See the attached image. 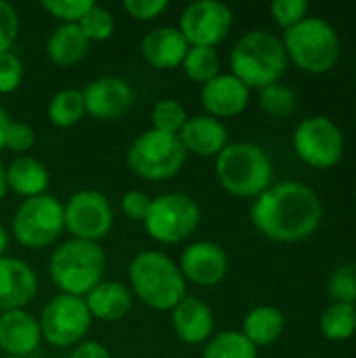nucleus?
<instances>
[{
    "instance_id": "nucleus-15",
    "label": "nucleus",
    "mask_w": 356,
    "mask_h": 358,
    "mask_svg": "<svg viewBox=\"0 0 356 358\" xmlns=\"http://www.w3.org/2000/svg\"><path fill=\"white\" fill-rule=\"evenodd\" d=\"M84 107L97 120H118L132 105V86L118 76H103L92 80L84 90Z\"/></svg>"
},
{
    "instance_id": "nucleus-38",
    "label": "nucleus",
    "mask_w": 356,
    "mask_h": 358,
    "mask_svg": "<svg viewBox=\"0 0 356 358\" xmlns=\"http://www.w3.org/2000/svg\"><path fill=\"white\" fill-rule=\"evenodd\" d=\"M36 145V132L25 122H8L4 134V147L15 153H25Z\"/></svg>"
},
{
    "instance_id": "nucleus-37",
    "label": "nucleus",
    "mask_w": 356,
    "mask_h": 358,
    "mask_svg": "<svg viewBox=\"0 0 356 358\" xmlns=\"http://www.w3.org/2000/svg\"><path fill=\"white\" fill-rule=\"evenodd\" d=\"M19 36V15L15 6L0 0V52H8Z\"/></svg>"
},
{
    "instance_id": "nucleus-18",
    "label": "nucleus",
    "mask_w": 356,
    "mask_h": 358,
    "mask_svg": "<svg viewBox=\"0 0 356 358\" xmlns=\"http://www.w3.org/2000/svg\"><path fill=\"white\" fill-rule=\"evenodd\" d=\"M42 342L38 319L27 310L0 313V350L4 357L27 358Z\"/></svg>"
},
{
    "instance_id": "nucleus-20",
    "label": "nucleus",
    "mask_w": 356,
    "mask_h": 358,
    "mask_svg": "<svg viewBox=\"0 0 356 358\" xmlns=\"http://www.w3.org/2000/svg\"><path fill=\"white\" fill-rule=\"evenodd\" d=\"M172 325L180 342L189 346L204 344L214 334V315L197 296H185L172 310Z\"/></svg>"
},
{
    "instance_id": "nucleus-3",
    "label": "nucleus",
    "mask_w": 356,
    "mask_h": 358,
    "mask_svg": "<svg viewBox=\"0 0 356 358\" xmlns=\"http://www.w3.org/2000/svg\"><path fill=\"white\" fill-rule=\"evenodd\" d=\"M231 73L250 90L277 84L287 67V52L283 42L264 29L250 31L237 40L231 50Z\"/></svg>"
},
{
    "instance_id": "nucleus-13",
    "label": "nucleus",
    "mask_w": 356,
    "mask_h": 358,
    "mask_svg": "<svg viewBox=\"0 0 356 358\" xmlns=\"http://www.w3.org/2000/svg\"><path fill=\"white\" fill-rule=\"evenodd\" d=\"M233 25V10L220 0H195L187 4L180 15L178 31L185 36L189 46L220 44Z\"/></svg>"
},
{
    "instance_id": "nucleus-9",
    "label": "nucleus",
    "mask_w": 356,
    "mask_h": 358,
    "mask_svg": "<svg viewBox=\"0 0 356 358\" xmlns=\"http://www.w3.org/2000/svg\"><path fill=\"white\" fill-rule=\"evenodd\" d=\"M65 231L63 203L52 195L23 199L13 216L15 239L31 250L52 245Z\"/></svg>"
},
{
    "instance_id": "nucleus-43",
    "label": "nucleus",
    "mask_w": 356,
    "mask_h": 358,
    "mask_svg": "<svg viewBox=\"0 0 356 358\" xmlns=\"http://www.w3.org/2000/svg\"><path fill=\"white\" fill-rule=\"evenodd\" d=\"M6 191H8V185H6V168L0 162V199L6 195Z\"/></svg>"
},
{
    "instance_id": "nucleus-4",
    "label": "nucleus",
    "mask_w": 356,
    "mask_h": 358,
    "mask_svg": "<svg viewBox=\"0 0 356 358\" xmlns=\"http://www.w3.org/2000/svg\"><path fill=\"white\" fill-rule=\"evenodd\" d=\"M105 264V252L99 243L69 239L52 252L48 275L61 294L82 298L103 281Z\"/></svg>"
},
{
    "instance_id": "nucleus-42",
    "label": "nucleus",
    "mask_w": 356,
    "mask_h": 358,
    "mask_svg": "<svg viewBox=\"0 0 356 358\" xmlns=\"http://www.w3.org/2000/svg\"><path fill=\"white\" fill-rule=\"evenodd\" d=\"M8 113H6V109L0 105V149L4 147V134H6V128H8Z\"/></svg>"
},
{
    "instance_id": "nucleus-35",
    "label": "nucleus",
    "mask_w": 356,
    "mask_h": 358,
    "mask_svg": "<svg viewBox=\"0 0 356 358\" xmlns=\"http://www.w3.org/2000/svg\"><path fill=\"white\" fill-rule=\"evenodd\" d=\"M271 13L277 25H281L283 29H290L306 17L308 2L306 0H275L271 4Z\"/></svg>"
},
{
    "instance_id": "nucleus-30",
    "label": "nucleus",
    "mask_w": 356,
    "mask_h": 358,
    "mask_svg": "<svg viewBox=\"0 0 356 358\" xmlns=\"http://www.w3.org/2000/svg\"><path fill=\"white\" fill-rule=\"evenodd\" d=\"M187 120H189L187 109L176 99H162L153 105V111H151L153 130L178 134Z\"/></svg>"
},
{
    "instance_id": "nucleus-8",
    "label": "nucleus",
    "mask_w": 356,
    "mask_h": 358,
    "mask_svg": "<svg viewBox=\"0 0 356 358\" xmlns=\"http://www.w3.org/2000/svg\"><path fill=\"white\" fill-rule=\"evenodd\" d=\"M201 220L199 203L185 193H164L151 199V208L143 220L153 241L174 245L189 239Z\"/></svg>"
},
{
    "instance_id": "nucleus-10",
    "label": "nucleus",
    "mask_w": 356,
    "mask_h": 358,
    "mask_svg": "<svg viewBox=\"0 0 356 358\" xmlns=\"http://www.w3.org/2000/svg\"><path fill=\"white\" fill-rule=\"evenodd\" d=\"M38 323L42 340L55 348H67L82 342L92 325V317L84 298L59 294L48 300Z\"/></svg>"
},
{
    "instance_id": "nucleus-29",
    "label": "nucleus",
    "mask_w": 356,
    "mask_h": 358,
    "mask_svg": "<svg viewBox=\"0 0 356 358\" xmlns=\"http://www.w3.org/2000/svg\"><path fill=\"white\" fill-rule=\"evenodd\" d=\"M201 358H258V352L241 331H222L208 342Z\"/></svg>"
},
{
    "instance_id": "nucleus-23",
    "label": "nucleus",
    "mask_w": 356,
    "mask_h": 358,
    "mask_svg": "<svg viewBox=\"0 0 356 358\" xmlns=\"http://www.w3.org/2000/svg\"><path fill=\"white\" fill-rule=\"evenodd\" d=\"M48 182H50L48 168L31 155H19L6 168L8 189L25 199L44 195L48 189Z\"/></svg>"
},
{
    "instance_id": "nucleus-14",
    "label": "nucleus",
    "mask_w": 356,
    "mask_h": 358,
    "mask_svg": "<svg viewBox=\"0 0 356 358\" xmlns=\"http://www.w3.org/2000/svg\"><path fill=\"white\" fill-rule=\"evenodd\" d=\"M178 268L185 281H191L201 287H212L225 279L229 271V258L218 243L195 241L183 250Z\"/></svg>"
},
{
    "instance_id": "nucleus-11",
    "label": "nucleus",
    "mask_w": 356,
    "mask_h": 358,
    "mask_svg": "<svg viewBox=\"0 0 356 358\" xmlns=\"http://www.w3.org/2000/svg\"><path fill=\"white\" fill-rule=\"evenodd\" d=\"M63 218L71 239L99 243L113 227V208L103 193L86 189L69 197L63 206Z\"/></svg>"
},
{
    "instance_id": "nucleus-34",
    "label": "nucleus",
    "mask_w": 356,
    "mask_h": 358,
    "mask_svg": "<svg viewBox=\"0 0 356 358\" xmlns=\"http://www.w3.org/2000/svg\"><path fill=\"white\" fill-rule=\"evenodd\" d=\"M329 294L336 302H356V264H344L340 266L332 279H329Z\"/></svg>"
},
{
    "instance_id": "nucleus-44",
    "label": "nucleus",
    "mask_w": 356,
    "mask_h": 358,
    "mask_svg": "<svg viewBox=\"0 0 356 358\" xmlns=\"http://www.w3.org/2000/svg\"><path fill=\"white\" fill-rule=\"evenodd\" d=\"M6 248H8V233H6V229L0 224V258L4 256Z\"/></svg>"
},
{
    "instance_id": "nucleus-24",
    "label": "nucleus",
    "mask_w": 356,
    "mask_h": 358,
    "mask_svg": "<svg viewBox=\"0 0 356 358\" xmlns=\"http://www.w3.org/2000/svg\"><path fill=\"white\" fill-rule=\"evenodd\" d=\"M90 42L78 23H61L46 40V55L57 67H73L88 55Z\"/></svg>"
},
{
    "instance_id": "nucleus-7",
    "label": "nucleus",
    "mask_w": 356,
    "mask_h": 358,
    "mask_svg": "<svg viewBox=\"0 0 356 358\" xmlns=\"http://www.w3.org/2000/svg\"><path fill=\"white\" fill-rule=\"evenodd\" d=\"M128 168L145 180H168L180 172L187 162V151L178 134L145 130L138 134L126 153Z\"/></svg>"
},
{
    "instance_id": "nucleus-12",
    "label": "nucleus",
    "mask_w": 356,
    "mask_h": 358,
    "mask_svg": "<svg viewBox=\"0 0 356 358\" xmlns=\"http://www.w3.org/2000/svg\"><path fill=\"white\" fill-rule=\"evenodd\" d=\"M294 149L313 168H332L344 155V134L325 115L302 120L294 132Z\"/></svg>"
},
{
    "instance_id": "nucleus-28",
    "label": "nucleus",
    "mask_w": 356,
    "mask_h": 358,
    "mask_svg": "<svg viewBox=\"0 0 356 358\" xmlns=\"http://www.w3.org/2000/svg\"><path fill=\"white\" fill-rule=\"evenodd\" d=\"M193 82L206 84L220 73V57L216 48L210 46H189L185 61L180 65Z\"/></svg>"
},
{
    "instance_id": "nucleus-2",
    "label": "nucleus",
    "mask_w": 356,
    "mask_h": 358,
    "mask_svg": "<svg viewBox=\"0 0 356 358\" xmlns=\"http://www.w3.org/2000/svg\"><path fill=\"white\" fill-rule=\"evenodd\" d=\"M128 281L136 298L159 313L174 310L187 296V281L178 264L157 250L138 252L128 266Z\"/></svg>"
},
{
    "instance_id": "nucleus-5",
    "label": "nucleus",
    "mask_w": 356,
    "mask_h": 358,
    "mask_svg": "<svg viewBox=\"0 0 356 358\" xmlns=\"http://www.w3.org/2000/svg\"><path fill=\"white\" fill-rule=\"evenodd\" d=\"M220 185L237 197H258L273 182L269 155L252 143H231L216 155Z\"/></svg>"
},
{
    "instance_id": "nucleus-36",
    "label": "nucleus",
    "mask_w": 356,
    "mask_h": 358,
    "mask_svg": "<svg viewBox=\"0 0 356 358\" xmlns=\"http://www.w3.org/2000/svg\"><path fill=\"white\" fill-rule=\"evenodd\" d=\"M23 63L15 52H0V94H10L21 86Z\"/></svg>"
},
{
    "instance_id": "nucleus-27",
    "label": "nucleus",
    "mask_w": 356,
    "mask_h": 358,
    "mask_svg": "<svg viewBox=\"0 0 356 358\" xmlns=\"http://www.w3.org/2000/svg\"><path fill=\"white\" fill-rule=\"evenodd\" d=\"M356 331V304L334 302L321 317V334L332 342L350 340Z\"/></svg>"
},
{
    "instance_id": "nucleus-25",
    "label": "nucleus",
    "mask_w": 356,
    "mask_h": 358,
    "mask_svg": "<svg viewBox=\"0 0 356 358\" xmlns=\"http://www.w3.org/2000/svg\"><path fill=\"white\" fill-rule=\"evenodd\" d=\"M285 319L283 313L275 306H256L254 310L248 313L243 319V336L258 348V346H269L279 340L283 334Z\"/></svg>"
},
{
    "instance_id": "nucleus-45",
    "label": "nucleus",
    "mask_w": 356,
    "mask_h": 358,
    "mask_svg": "<svg viewBox=\"0 0 356 358\" xmlns=\"http://www.w3.org/2000/svg\"><path fill=\"white\" fill-rule=\"evenodd\" d=\"M2 358H15V357H2Z\"/></svg>"
},
{
    "instance_id": "nucleus-40",
    "label": "nucleus",
    "mask_w": 356,
    "mask_h": 358,
    "mask_svg": "<svg viewBox=\"0 0 356 358\" xmlns=\"http://www.w3.org/2000/svg\"><path fill=\"white\" fill-rule=\"evenodd\" d=\"M124 8L134 19L151 21V19L159 17L168 8V2L166 0H126L124 2Z\"/></svg>"
},
{
    "instance_id": "nucleus-41",
    "label": "nucleus",
    "mask_w": 356,
    "mask_h": 358,
    "mask_svg": "<svg viewBox=\"0 0 356 358\" xmlns=\"http://www.w3.org/2000/svg\"><path fill=\"white\" fill-rule=\"evenodd\" d=\"M69 358H111L107 348L99 342H82Z\"/></svg>"
},
{
    "instance_id": "nucleus-16",
    "label": "nucleus",
    "mask_w": 356,
    "mask_h": 358,
    "mask_svg": "<svg viewBox=\"0 0 356 358\" xmlns=\"http://www.w3.org/2000/svg\"><path fill=\"white\" fill-rule=\"evenodd\" d=\"M199 99L208 115L216 120L233 117L245 111L250 103V88L233 73H218L201 86Z\"/></svg>"
},
{
    "instance_id": "nucleus-26",
    "label": "nucleus",
    "mask_w": 356,
    "mask_h": 358,
    "mask_svg": "<svg viewBox=\"0 0 356 358\" xmlns=\"http://www.w3.org/2000/svg\"><path fill=\"white\" fill-rule=\"evenodd\" d=\"M86 113L82 90L78 88H63L59 90L48 103V120L59 128L76 126Z\"/></svg>"
},
{
    "instance_id": "nucleus-19",
    "label": "nucleus",
    "mask_w": 356,
    "mask_h": 358,
    "mask_svg": "<svg viewBox=\"0 0 356 358\" xmlns=\"http://www.w3.org/2000/svg\"><path fill=\"white\" fill-rule=\"evenodd\" d=\"M178 138L187 153L199 157H216L229 145V130L220 120L201 113L185 122L178 132Z\"/></svg>"
},
{
    "instance_id": "nucleus-6",
    "label": "nucleus",
    "mask_w": 356,
    "mask_h": 358,
    "mask_svg": "<svg viewBox=\"0 0 356 358\" xmlns=\"http://www.w3.org/2000/svg\"><path fill=\"white\" fill-rule=\"evenodd\" d=\"M283 48L287 57L308 73L329 71L340 57V38L334 25L321 17H304L285 29Z\"/></svg>"
},
{
    "instance_id": "nucleus-22",
    "label": "nucleus",
    "mask_w": 356,
    "mask_h": 358,
    "mask_svg": "<svg viewBox=\"0 0 356 358\" xmlns=\"http://www.w3.org/2000/svg\"><path fill=\"white\" fill-rule=\"evenodd\" d=\"M86 306L92 319L113 323L124 319L132 308V292L120 281H101L86 294Z\"/></svg>"
},
{
    "instance_id": "nucleus-32",
    "label": "nucleus",
    "mask_w": 356,
    "mask_h": 358,
    "mask_svg": "<svg viewBox=\"0 0 356 358\" xmlns=\"http://www.w3.org/2000/svg\"><path fill=\"white\" fill-rule=\"evenodd\" d=\"M296 92L283 84H271L260 90V107L273 117H287L296 109Z\"/></svg>"
},
{
    "instance_id": "nucleus-1",
    "label": "nucleus",
    "mask_w": 356,
    "mask_h": 358,
    "mask_svg": "<svg viewBox=\"0 0 356 358\" xmlns=\"http://www.w3.org/2000/svg\"><path fill=\"white\" fill-rule=\"evenodd\" d=\"M254 227L269 239L294 243L311 237L323 216L317 193L296 180L271 185L252 206Z\"/></svg>"
},
{
    "instance_id": "nucleus-21",
    "label": "nucleus",
    "mask_w": 356,
    "mask_h": 358,
    "mask_svg": "<svg viewBox=\"0 0 356 358\" xmlns=\"http://www.w3.org/2000/svg\"><path fill=\"white\" fill-rule=\"evenodd\" d=\"M143 57L145 61L155 69H174L180 67L185 61V55L189 50V44L185 36L178 31V27L162 25L151 29L143 38Z\"/></svg>"
},
{
    "instance_id": "nucleus-39",
    "label": "nucleus",
    "mask_w": 356,
    "mask_h": 358,
    "mask_svg": "<svg viewBox=\"0 0 356 358\" xmlns=\"http://www.w3.org/2000/svg\"><path fill=\"white\" fill-rule=\"evenodd\" d=\"M151 208V197L145 193V191H128L124 197H122V212L130 218V220H145L147 212Z\"/></svg>"
},
{
    "instance_id": "nucleus-17",
    "label": "nucleus",
    "mask_w": 356,
    "mask_h": 358,
    "mask_svg": "<svg viewBox=\"0 0 356 358\" xmlns=\"http://www.w3.org/2000/svg\"><path fill=\"white\" fill-rule=\"evenodd\" d=\"M38 292L34 268L19 258H0V313L21 310Z\"/></svg>"
},
{
    "instance_id": "nucleus-33",
    "label": "nucleus",
    "mask_w": 356,
    "mask_h": 358,
    "mask_svg": "<svg viewBox=\"0 0 356 358\" xmlns=\"http://www.w3.org/2000/svg\"><path fill=\"white\" fill-rule=\"evenodd\" d=\"M92 4L94 0H42V8L63 23H80Z\"/></svg>"
},
{
    "instance_id": "nucleus-31",
    "label": "nucleus",
    "mask_w": 356,
    "mask_h": 358,
    "mask_svg": "<svg viewBox=\"0 0 356 358\" xmlns=\"http://www.w3.org/2000/svg\"><path fill=\"white\" fill-rule=\"evenodd\" d=\"M78 25L88 42H103V40L111 38V34L115 29V19H113L111 10H107L94 2L92 8L80 19Z\"/></svg>"
}]
</instances>
